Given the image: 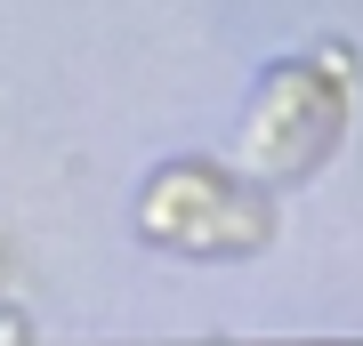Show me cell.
<instances>
[{
    "mask_svg": "<svg viewBox=\"0 0 363 346\" xmlns=\"http://www.w3.org/2000/svg\"><path fill=\"white\" fill-rule=\"evenodd\" d=\"M145 233H162L178 250H259L267 209L242 202L218 169L186 161V169H162V185L145 193Z\"/></svg>",
    "mask_w": 363,
    "mask_h": 346,
    "instance_id": "cell-1",
    "label": "cell"
}]
</instances>
